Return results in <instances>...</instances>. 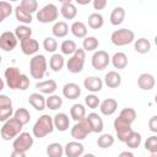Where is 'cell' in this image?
Wrapping results in <instances>:
<instances>
[{"instance_id":"74e56055","label":"cell","mask_w":157,"mask_h":157,"mask_svg":"<svg viewBox=\"0 0 157 157\" xmlns=\"http://www.w3.org/2000/svg\"><path fill=\"white\" fill-rule=\"evenodd\" d=\"M99 43H98V39L96 37H86L82 42V49L85 52H93L98 48Z\"/></svg>"},{"instance_id":"d590c367","label":"cell","mask_w":157,"mask_h":157,"mask_svg":"<svg viewBox=\"0 0 157 157\" xmlns=\"http://www.w3.org/2000/svg\"><path fill=\"white\" fill-rule=\"evenodd\" d=\"M60 50H61V54L64 55H72L77 50V45L74 40L66 39L60 44Z\"/></svg>"},{"instance_id":"6da1fadb","label":"cell","mask_w":157,"mask_h":157,"mask_svg":"<svg viewBox=\"0 0 157 157\" xmlns=\"http://www.w3.org/2000/svg\"><path fill=\"white\" fill-rule=\"evenodd\" d=\"M5 82L9 86V88L11 90H21V91H26L29 87V78L25 75L21 74L20 70L15 66H9L5 72Z\"/></svg>"},{"instance_id":"ab89813d","label":"cell","mask_w":157,"mask_h":157,"mask_svg":"<svg viewBox=\"0 0 157 157\" xmlns=\"http://www.w3.org/2000/svg\"><path fill=\"white\" fill-rule=\"evenodd\" d=\"M114 144V137L110 134H102L97 139V145L101 148H109Z\"/></svg>"},{"instance_id":"277c9868","label":"cell","mask_w":157,"mask_h":157,"mask_svg":"<svg viewBox=\"0 0 157 157\" xmlns=\"http://www.w3.org/2000/svg\"><path fill=\"white\" fill-rule=\"evenodd\" d=\"M47 72V59L42 54L34 55L29 60V74L33 78L40 80Z\"/></svg>"},{"instance_id":"1f68e13d","label":"cell","mask_w":157,"mask_h":157,"mask_svg":"<svg viewBox=\"0 0 157 157\" xmlns=\"http://www.w3.org/2000/svg\"><path fill=\"white\" fill-rule=\"evenodd\" d=\"M64 64H65V61H64L63 54L55 53V54H53L52 58L49 59V66H50V69H52L53 71H55V72L60 71V70L63 69Z\"/></svg>"},{"instance_id":"83f0119b","label":"cell","mask_w":157,"mask_h":157,"mask_svg":"<svg viewBox=\"0 0 157 157\" xmlns=\"http://www.w3.org/2000/svg\"><path fill=\"white\" fill-rule=\"evenodd\" d=\"M110 60H112L113 66H114L115 69H118V70H120V69H125L126 65H128V56H126V54L123 53V52H118V53H115V54L112 56Z\"/></svg>"},{"instance_id":"4dcf8cb0","label":"cell","mask_w":157,"mask_h":157,"mask_svg":"<svg viewBox=\"0 0 157 157\" xmlns=\"http://www.w3.org/2000/svg\"><path fill=\"white\" fill-rule=\"evenodd\" d=\"M134 49H135V52L139 53V54H146V53H148L150 49H151V43H150L148 39L141 37V38H139V39L135 40V43H134Z\"/></svg>"},{"instance_id":"f1b7e54d","label":"cell","mask_w":157,"mask_h":157,"mask_svg":"<svg viewBox=\"0 0 157 157\" xmlns=\"http://www.w3.org/2000/svg\"><path fill=\"white\" fill-rule=\"evenodd\" d=\"M52 32H53L54 37H56V38H64L69 33V26L64 21H58V22L54 23V26L52 28Z\"/></svg>"},{"instance_id":"c3c4849f","label":"cell","mask_w":157,"mask_h":157,"mask_svg":"<svg viewBox=\"0 0 157 157\" xmlns=\"http://www.w3.org/2000/svg\"><path fill=\"white\" fill-rule=\"evenodd\" d=\"M12 114H13L12 107L11 108H2V109H0V120L5 123L6 120H9L11 118Z\"/></svg>"},{"instance_id":"816d5d0a","label":"cell","mask_w":157,"mask_h":157,"mask_svg":"<svg viewBox=\"0 0 157 157\" xmlns=\"http://www.w3.org/2000/svg\"><path fill=\"white\" fill-rule=\"evenodd\" d=\"M92 4L94 10H103L107 6V0H94Z\"/></svg>"},{"instance_id":"8fae6325","label":"cell","mask_w":157,"mask_h":157,"mask_svg":"<svg viewBox=\"0 0 157 157\" xmlns=\"http://www.w3.org/2000/svg\"><path fill=\"white\" fill-rule=\"evenodd\" d=\"M92 132L88 121L86 120V118L81 121H77L72 128H71V136L76 140V141H81L85 140L87 137V135Z\"/></svg>"},{"instance_id":"52a82bcc","label":"cell","mask_w":157,"mask_h":157,"mask_svg":"<svg viewBox=\"0 0 157 157\" xmlns=\"http://www.w3.org/2000/svg\"><path fill=\"white\" fill-rule=\"evenodd\" d=\"M59 16V10L54 4H47L39 11H37V20L42 23L54 22Z\"/></svg>"},{"instance_id":"2e32d148","label":"cell","mask_w":157,"mask_h":157,"mask_svg":"<svg viewBox=\"0 0 157 157\" xmlns=\"http://www.w3.org/2000/svg\"><path fill=\"white\" fill-rule=\"evenodd\" d=\"M63 96L67 99H76L81 96V88L77 83L69 82L63 87Z\"/></svg>"},{"instance_id":"bcb514c9","label":"cell","mask_w":157,"mask_h":157,"mask_svg":"<svg viewBox=\"0 0 157 157\" xmlns=\"http://www.w3.org/2000/svg\"><path fill=\"white\" fill-rule=\"evenodd\" d=\"M20 6H21L23 10H26L27 12L33 13V12H36L37 9H38V2H37L36 0H22L21 4H20Z\"/></svg>"},{"instance_id":"9a60e30c","label":"cell","mask_w":157,"mask_h":157,"mask_svg":"<svg viewBox=\"0 0 157 157\" xmlns=\"http://www.w3.org/2000/svg\"><path fill=\"white\" fill-rule=\"evenodd\" d=\"M156 85V80L155 77L151 75V74H147V72H144L139 76L137 78V86L144 90V91H150L155 87Z\"/></svg>"},{"instance_id":"681fc988","label":"cell","mask_w":157,"mask_h":157,"mask_svg":"<svg viewBox=\"0 0 157 157\" xmlns=\"http://www.w3.org/2000/svg\"><path fill=\"white\" fill-rule=\"evenodd\" d=\"M12 102L6 94H0V109L2 108H11Z\"/></svg>"},{"instance_id":"d6986e66","label":"cell","mask_w":157,"mask_h":157,"mask_svg":"<svg viewBox=\"0 0 157 157\" xmlns=\"http://www.w3.org/2000/svg\"><path fill=\"white\" fill-rule=\"evenodd\" d=\"M86 120L88 121L92 132H102L103 131V128H104L103 120L97 113H90L86 117Z\"/></svg>"},{"instance_id":"7bdbcfd3","label":"cell","mask_w":157,"mask_h":157,"mask_svg":"<svg viewBox=\"0 0 157 157\" xmlns=\"http://www.w3.org/2000/svg\"><path fill=\"white\" fill-rule=\"evenodd\" d=\"M43 48L45 49V52L48 53H54L58 49V42L54 37H45L43 40Z\"/></svg>"},{"instance_id":"4fadbf2b","label":"cell","mask_w":157,"mask_h":157,"mask_svg":"<svg viewBox=\"0 0 157 157\" xmlns=\"http://www.w3.org/2000/svg\"><path fill=\"white\" fill-rule=\"evenodd\" d=\"M85 147L78 141H70L64 147V153L66 157H82Z\"/></svg>"},{"instance_id":"7402d4cb","label":"cell","mask_w":157,"mask_h":157,"mask_svg":"<svg viewBox=\"0 0 157 157\" xmlns=\"http://www.w3.org/2000/svg\"><path fill=\"white\" fill-rule=\"evenodd\" d=\"M28 103L36 110H43L47 107V98H44L42 93H32L28 97Z\"/></svg>"},{"instance_id":"db71d44e","label":"cell","mask_w":157,"mask_h":157,"mask_svg":"<svg viewBox=\"0 0 157 157\" xmlns=\"http://www.w3.org/2000/svg\"><path fill=\"white\" fill-rule=\"evenodd\" d=\"M118 157H134V153L130 151H123V152H120V155Z\"/></svg>"},{"instance_id":"b9f144b4","label":"cell","mask_w":157,"mask_h":157,"mask_svg":"<svg viewBox=\"0 0 157 157\" xmlns=\"http://www.w3.org/2000/svg\"><path fill=\"white\" fill-rule=\"evenodd\" d=\"M13 117H15L16 119H18L23 125H26V124L29 123V120H31V114H29V112H28L26 108H18L17 110H15Z\"/></svg>"},{"instance_id":"8d00e7d4","label":"cell","mask_w":157,"mask_h":157,"mask_svg":"<svg viewBox=\"0 0 157 157\" xmlns=\"http://www.w3.org/2000/svg\"><path fill=\"white\" fill-rule=\"evenodd\" d=\"M119 118L123 119L125 123L131 125L136 119V112H135L134 108H124V109H121V112L119 114Z\"/></svg>"},{"instance_id":"603a6c76","label":"cell","mask_w":157,"mask_h":157,"mask_svg":"<svg viewBox=\"0 0 157 157\" xmlns=\"http://www.w3.org/2000/svg\"><path fill=\"white\" fill-rule=\"evenodd\" d=\"M54 120V126L59 131H66L70 125V119L65 113H58L53 118Z\"/></svg>"},{"instance_id":"ac0fdd59","label":"cell","mask_w":157,"mask_h":157,"mask_svg":"<svg viewBox=\"0 0 157 157\" xmlns=\"http://www.w3.org/2000/svg\"><path fill=\"white\" fill-rule=\"evenodd\" d=\"M36 88L42 93V94H53L56 88H58V85L54 80H45V81H40V82H37L36 83Z\"/></svg>"},{"instance_id":"ffe728a7","label":"cell","mask_w":157,"mask_h":157,"mask_svg":"<svg viewBox=\"0 0 157 157\" xmlns=\"http://www.w3.org/2000/svg\"><path fill=\"white\" fill-rule=\"evenodd\" d=\"M118 109V102L114 98H107L101 102L99 110L103 115H113Z\"/></svg>"},{"instance_id":"f546056e","label":"cell","mask_w":157,"mask_h":157,"mask_svg":"<svg viewBox=\"0 0 157 157\" xmlns=\"http://www.w3.org/2000/svg\"><path fill=\"white\" fill-rule=\"evenodd\" d=\"M15 16H16V20L23 25H28L32 22V13L27 12L26 10H23L20 5L15 7Z\"/></svg>"},{"instance_id":"d6a6232c","label":"cell","mask_w":157,"mask_h":157,"mask_svg":"<svg viewBox=\"0 0 157 157\" xmlns=\"http://www.w3.org/2000/svg\"><path fill=\"white\" fill-rule=\"evenodd\" d=\"M88 26L92 28V29H99L103 25H104V20H103V16L98 12H93L88 16Z\"/></svg>"},{"instance_id":"60d3db41","label":"cell","mask_w":157,"mask_h":157,"mask_svg":"<svg viewBox=\"0 0 157 157\" xmlns=\"http://www.w3.org/2000/svg\"><path fill=\"white\" fill-rule=\"evenodd\" d=\"M145 148L151 153L150 157H157V136H150L145 141Z\"/></svg>"},{"instance_id":"f907efd6","label":"cell","mask_w":157,"mask_h":157,"mask_svg":"<svg viewBox=\"0 0 157 157\" xmlns=\"http://www.w3.org/2000/svg\"><path fill=\"white\" fill-rule=\"evenodd\" d=\"M148 128L152 132H157V115H153L148 120Z\"/></svg>"},{"instance_id":"30bf717a","label":"cell","mask_w":157,"mask_h":157,"mask_svg":"<svg viewBox=\"0 0 157 157\" xmlns=\"http://www.w3.org/2000/svg\"><path fill=\"white\" fill-rule=\"evenodd\" d=\"M110 56L105 50H97L93 53L92 58H91V64L93 66L94 70H104L109 63H110Z\"/></svg>"},{"instance_id":"484cf974","label":"cell","mask_w":157,"mask_h":157,"mask_svg":"<svg viewBox=\"0 0 157 157\" xmlns=\"http://www.w3.org/2000/svg\"><path fill=\"white\" fill-rule=\"evenodd\" d=\"M70 31H71V33L76 37V38H86L87 37V27H86V25L83 23V22H81V21H75L72 25H71V27H70Z\"/></svg>"},{"instance_id":"f5cc1de1","label":"cell","mask_w":157,"mask_h":157,"mask_svg":"<svg viewBox=\"0 0 157 157\" xmlns=\"http://www.w3.org/2000/svg\"><path fill=\"white\" fill-rule=\"evenodd\" d=\"M10 157H26V153L25 152H18V151H12Z\"/></svg>"},{"instance_id":"5bb4252c","label":"cell","mask_w":157,"mask_h":157,"mask_svg":"<svg viewBox=\"0 0 157 157\" xmlns=\"http://www.w3.org/2000/svg\"><path fill=\"white\" fill-rule=\"evenodd\" d=\"M83 86L87 91L92 92V93H96V92H99L103 87V81L102 78H99L98 76H88L85 78L83 81Z\"/></svg>"},{"instance_id":"836d02e7","label":"cell","mask_w":157,"mask_h":157,"mask_svg":"<svg viewBox=\"0 0 157 157\" xmlns=\"http://www.w3.org/2000/svg\"><path fill=\"white\" fill-rule=\"evenodd\" d=\"M15 36L17 37V39H18L20 42L26 40V39H28V38H31V36H32V29H31L28 26H26V25H20V26H17L16 29H15Z\"/></svg>"},{"instance_id":"9c48e42d","label":"cell","mask_w":157,"mask_h":157,"mask_svg":"<svg viewBox=\"0 0 157 157\" xmlns=\"http://www.w3.org/2000/svg\"><path fill=\"white\" fill-rule=\"evenodd\" d=\"M114 129H115L118 140L121 141V142H125L129 139V136L134 132V130L131 129V125L128 124V123H125L119 117L115 118V120H114Z\"/></svg>"},{"instance_id":"d4e9b609","label":"cell","mask_w":157,"mask_h":157,"mask_svg":"<svg viewBox=\"0 0 157 157\" xmlns=\"http://www.w3.org/2000/svg\"><path fill=\"white\" fill-rule=\"evenodd\" d=\"M70 115H71V118L76 123L83 120L86 118V108H85V105L83 104H80V103L74 104L70 108Z\"/></svg>"},{"instance_id":"cb8c5ba5","label":"cell","mask_w":157,"mask_h":157,"mask_svg":"<svg viewBox=\"0 0 157 157\" xmlns=\"http://www.w3.org/2000/svg\"><path fill=\"white\" fill-rule=\"evenodd\" d=\"M104 83L109 88H118L121 85V76L117 71H108L104 76Z\"/></svg>"},{"instance_id":"e0dca14e","label":"cell","mask_w":157,"mask_h":157,"mask_svg":"<svg viewBox=\"0 0 157 157\" xmlns=\"http://www.w3.org/2000/svg\"><path fill=\"white\" fill-rule=\"evenodd\" d=\"M20 45H21V50L25 55H33L39 49V43L33 38H28L26 40H22L20 43Z\"/></svg>"},{"instance_id":"6f0895ef","label":"cell","mask_w":157,"mask_h":157,"mask_svg":"<svg viewBox=\"0 0 157 157\" xmlns=\"http://www.w3.org/2000/svg\"><path fill=\"white\" fill-rule=\"evenodd\" d=\"M155 44H156V45H157V36H156V37H155Z\"/></svg>"},{"instance_id":"f6af8a7d","label":"cell","mask_w":157,"mask_h":157,"mask_svg":"<svg viewBox=\"0 0 157 157\" xmlns=\"http://www.w3.org/2000/svg\"><path fill=\"white\" fill-rule=\"evenodd\" d=\"M11 13H12V5L6 1H1L0 2V21L2 22Z\"/></svg>"},{"instance_id":"3957f363","label":"cell","mask_w":157,"mask_h":157,"mask_svg":"<svg viewBox=\"0 0 157 157\" xmlns=\"http://www.w3.org/2000/svg\"><path fill=\"white\" fill-rule=\"evenodd\" d=\"M22 128H23V124L13 117L2 124V128L0 130V135H1L2 140H5V141H10L12 139L15 140L22 132Z\"/></svg>"},{"instance_id":"7c38bea8","label":"cell","mask_w":157,"mask_h":157,"mask_svg":"<svg viewBox=\"0 0 157 157\" xmlns=\"http://www.w3.org/2000/svg\"><path fill=\"white\" fill-rule=\"evenodd\" d=\"M17 37L15 36V33L12 32H2L0 36V48L4 52H11L16 48L17 45Z\"/></svg>"},{"instance_id":"e575fe53","label":"cell","mask_w":157,"mask_h":157,"mask_svg":"<svg viewBox=\"0 0 157 157\" xmlns=\"http://www.w3.org/2000/svg\"><path fill=\"white\" fill-rule=\"evenodd\" d=\"M47 155L48 157H63L64 155V147L59 142H53L48 145L47 147Z\"/></svg>"},{"instance_id":"f35d334b","label":"cell","mask_w":157,"mask_h":157,"mask_svg":"<svg viewBox=\"0 0 157 157\" xmlns=\"http://www.w3.org/2000/svg\"><path fill=\"white\" fill-rule=\"evenodd\" d=\"M63 105V98L58 94H50L47 98V107L52 110H56L59 108H61Z\"/></svg>"},{"instance_id":"9f6ffc18","label":"cell","mask_w":157,"mask_h":157,"mask_svg":"<svg viewBox=\"0 0 157 157\" xmlns=\"http://www.w3.org/2000/svg\"><path fill=\"white\" fill-rule=\"evenodd\" d=\"M155 103H156V104H157V94H156V96H155Z\"/></svg>"},{"instance_id":"ba28073f","label":"cell","mask_w":157,"mask_h":157,"mask_svg":"<svg viewBox=\"0 0 157 157\" xmlns=\"http://www.w3.org/2000/svg\"><path fill=\"white\" fill-rule=\"evenodd\" d=\"M33 146V137L29 132H21L12 142V147L13 151H18V152H27L28 150H31V147Z\"/></svg>"},{"instance_id":"8992f818","label":"cell","mask_w":157,"mask_h":157,"mask_svg":"<svg viewBox=\"0 0 157 157\" xmlns=\"http://www.w3.org/2000/svg\"><path fill=\"white\" fill-rule=\"evenodd\" d=\"M85 59H86V52L83 49L78 48L70 56V59L67 60V63H66L67 70L71 74H78V72H81L83 70V66H85Z\"/></svg>"},{"instance_id":"11a10c76","label":"cell","mask_w":157,"mask_h":157,"mask_svg":"<svg viewBox=\"0 0 157 157\" xmlns=\"http://www.w3.org/2000/svg\"><path fill=\"white\" fill-rule=\"evenodd\" d=\"M82 157H96V156H94L93 153H85Z\"/></svg>"},{"instance_id":"7a4b0ae2","label":"cell","mask_w":157,"mask_h":157,"mask_svg":"<svg viewBox=\"0 0 157 157\" xmlns=\"http://www.w3.org/2000/svg\"><path fill=\"white\" fill-rule=\"evenodd\" d=\"M54 129H55V126H54L53 118L50 115H48V114H43L34 123L33 129H32V132H33L34 137L42 139V137L52 134Z\"/></svg>"},{"instance_id":"7dc6e473","label":"cell","mask_w":157,"mask_h":157,"mask_svg":"<svg viewBox=\"0 0 157 157\" xmlns=\"http://www.w3.org/2000/svg\"><path fill=\"white\" fill-rule=\"evenodd\" d=\"M85 104L91 109H96L98 105H101V101L96 94H87L85 97Z\"/></svg>"},{"instance_id":"44dd1931","label":"cell","mask_w":157,"mask_h":157,"mask_svg":"<svg viewBox=\"0 0 157 157\" xmlns=\"http://www.w3.org/2000/svg\"><path fill=\"white\" fill-rule=\"evenodd\" d=\"M60 13L65 20H74L77 15V9L71 1H63Z\"/></svg>"},{"instance_id":"ee69618b","label":"cell","mask_w":157,"mask_h":157,"mask_svg":"<svg viewBox=\"0 0 157 157\" xmlns=\"http://www.w3.org/2000/svg\"><path fill=\"white\" fill-rule=\"evenodd\" d=\"M125 144H126V146L130 147V148H137V147L140 146V144H141V135H140L139 132L134 131V132L129 136V139L125 141Z\"/></svg>"},{"instance_id":"5b68a950","label":"cell","mask_w":157,"mask_h":157,"mask_svg":"<svg viewBox=\"0 0 157 157\" xmlns=\"http://www.w3.org/2000/svg\"><path fill=\"white\" fill-rule=\"evenodd\" d=\"M110 40L117 47H124L135 40V33L128 28H120L112 33Z\"/></svg>"},{"instance_id":"4316f807","label":"cell","mask_w":157,"mask_h":157,"mask_svg":"<svg viewBox=\"0 0 157 157\" xmlns=\"http://www.w3.org/2000/svg\"><path fill=\"white\" fill-rule=\"evenodd\" d=\"M124 18H125V10L121 6L114 7L110 13V23L113 26H119L123 23Z\"/></svg>"}]
</instances>
